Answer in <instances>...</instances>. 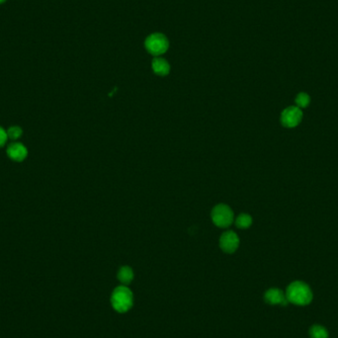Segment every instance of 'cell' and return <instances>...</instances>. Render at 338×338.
<instances>
[{
	"mask_svg": "<svg viewBox=\"0 0 338 338\" xmlns=\"http://www.w3.org/2000/svg\"><path fill=\"white\" fill-rule=\"evenodd\" d=\"M310 335L312 338H329V332L326 328H324L323 326H313L311 331H310Z\"/></svg>",
	"mask_w": 338,
	"mask_h": 338,
	"instance_id": "obj_11",
	"label": "cell"
},
{
	"mask_svg": "<svg viewBox=\"0 0 338 338\" xmlns=\"http://www.w3.org/2000/svg\"><path fill=\"white\" fill-rule=\"evenodd\" d=\"M236 224L239 229H248L253 224V218L249 214H242L237 218Z\"/></svg>",
	"mask_w": 338,
	"mask_h": 338,
	"instance_id": "obj_12",
	"label": "cell"
},
{
	"mask_svg": "<svg viewBox=\"0 0 338 338\" xmlns=\"http://www.w3.org/2000/svg\"><path fill=\"white\" fill-rule=\"evenodd\" d=\"M311 102V98L307 93H300L296 98V104L299 108H306Z\"/></svg>",
	"mask_w": 338,
	"mask_h": 338,
	"instance_id": "obj_13",
	"label": "cell"
},
{
	"mask_svg": "<svg viewBox=\"0 0 338 338\" xmlns=\"http://www.w3.org/2000/svg\"><path fill=\"white\" fill-rule=\"evenodd\" d=\"M265 301L267 303H269L270 305H282V306H286L289 301L286 298V295L277 288H272L269 289L266 293H265Z\"/></svg>",
	"mask_w": 338,
	"mask_h": 338,
	"instance_id": "obj_8",
	"label": "cell"
},
{
	"mask_svg": "<svg viewBox=\"0 0 338 338\" xmlns=\"http://www.w3.org/2000/svg\"><path fill=\"white\" fill-rule=\"evenodd\" d=\"M153 70L158 76H168L170 72V66L169 63L161 58H157L153 61Z\"/></svg>",
	"mask_w": 338,
	"mask_h": 338,
	"instance_id": "obj_9",
	"label": "cell"
},
{
	"mask_svg": "<svg viewBox=\"0 0 338 338\" xmlns=\"http://www.w3.org/2000/svg\"><path fill=\"white\" fill-rule=\"evenodd\" d=\"M147 50L155 56L165 54L169 49V41L162 34H153L146 41Z\"/></svg>",
	"mask_w": 338,
	"mask_h": 338,
	"instance_id": "obj_4",
	"label": "cell"
},
{
	"mask_svg": "<svg viewBox=\"0 0 338 338\" xmlns=\"http://www.w3.org/2000/svg\"><path fill=\"white\" fill-rule=\"evenodd\" d=\"M118 279L123 285H129L134 279V272L131 267L123 266L118 272Z\"/></svg>",
	"mask_w": 338,
	"mask_h": 338,
	"instance_id": "obj_10",
	"label": "cell"
},
{
	"mask_svg": "<svg viewBox=\"0 0 338 338\" xmlns=\"http://www.w3.org/2000/svg\"><path fill=\"white\" fill-rule=\"evenodd\" d=\"M7 138V132L2 127H0V148H2L6 144Z\"/></svg>",
	"mask_w": 338,
	"mask_h": 338,
	"instance_id": "obj_15",
	"label": "cell"
},
{
	"mask_svg": "<svg viewBox=\"0 0 338 338\" xmlns=\"http://www.w3.org/2000/svg\"><path fill=\"white\" fill-rule=\"evenodd\" d=\"M7 156L14 162L21 163L28 156V150L23 144L13 143L7 148Z\"/></svg>",
	"mask_w": 338,
	"mask_h": 338,
	"instance_id": "obj_7",
	"label": "cell"
},
{
	"mask_svg": "<svg viewBox=\"0 0 338 338\" xmlns=\"http://www.w3.org/2000/svg\"><path fill=\"white\" fill-rule=\"evenodd\" d=\"M111 303L113 308L118 313H126L128 312L134 303V296L132 291L124 286L117 287L111 296Z\"/></svg>",
	"mask_w": 338,
	"mask_h": 338,
	"instance_id": "obj_2",
	"label": "cell"
},
{
	"mask_svg": "<svg viewBox=\"0 0 338 338\" xmlns=\"http://www.w3.org/2000/svg\"><path fill=\"white\" fill-rule=\"evenodd\" d=\"M286 298L290 303L295 305L307 306L313 300V292L306 283L296 281L287 288Z\"/></svg>",
	"mask_w": 338,
	"mask_h": 338,
	"instance_id": "obj_1",
	"label": "cell"
},
{
	"mask_svg": "<svg viewBox=\"0 0 338 338\" xmlns=\"http://www.w3.org/2000/svg\"><path fill=\"white\" fill-rule=\"evenodd\" d=\"M240 246V239L234 232L225 233L220 240V247L227 254H234Z\"/></svg>",
	"mask_w": 338,
	"mask_h": 338,
	"instance_id": "obj_6",
	"label": "cell"
},
{
	"mask_svg": "<svg viewBox=\"0 0 338 338\" xmlns=\"http://www.w3.org/2000/svg\"><path fill=\"white\" fill-rule=\"evenodd\" d=\"M23 134V130L19 126H12L7 131V136L11 140H18Z\"/></svg>",
	"mask_w": 338,
	"mask_h": 338,
	"instance_id": "obj_14",
	"label": "cell"
},
{
	"mask_svg": "<svg viewBox=\"0 0 338 338\" xmlns=\"http://www.w3.org/2000/svg\"><path fill=\"white\" fill-rule=\"evenodd\" d=\"M6 0H0V4H2V3H4Z\"/></svg>",
	"mask_w": 338,
	"mask_h": 338,
	"instance_id": "obj_16",
	"label": "cell"
},
{
	"mask_svg": "<svg viewBox=\"0 0 338 338\" xmlns=\"http://www.w3.org/2000/svg\"><path fill=\"white\" fill-rule=\"evenodd\" d=\"M303 119V112L298 106H290L286 108L281 116V122L286 128L297 127Z\"/></svg>",
	"mask_w": 338,
	"mask_h": 338,
	"instance_id": "obj_5",
	"label": "cell"
},
{
	"mask_svg": "<svg viewBox=\"0 0 338 338\" xmlns=\"http://www.w3.org/2000/svg\"><path fill=\"white\" fill-rule=\"evenodd\" d=\"M212 220L217 227L228 228L233 224L234 213L229 206L225 204H220L213 209Z\"/></svg>",
	"mask_w": 338,
	"mask_h": 338,
	"instance_id": "obj_3",
	"label": "cell"
}]
</instances>
